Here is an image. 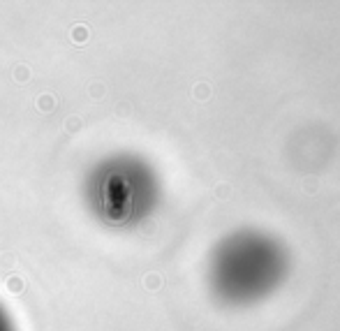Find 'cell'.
Here are the masks:
<instances>
[{"label":"cell","mask_w":340,"mask_h":331,"mask_svg":"<svg viewBox=\"0 0 340 331\" xmlns=\"http://www.w3.org/2000/svg\"><path fill=\"white\" fill-rule=\"evenodd\" d=\"M0 331H14V324H12L10 315L5 313V308L0 306Z\"/></svg>","instance_id":"6da1fadb"},{"label":"cell","mask_w":340,"mask_h":331,"mask_svg":"<svg viewBox=\"0 0 340 331\" xmlns=\"http://www.w3.org/2000/svg\"><path fill=\"white\" fill-rule=\"evenodd\" d=\"M303 188H305V190H315V188H317V183H315V181H305Z\"/></svg>","instance_id":"7a4b0ae2"}]
</instances>
